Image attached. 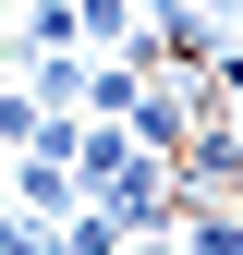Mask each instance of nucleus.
Here are the masks:
<instances>
[{"mask_svg":"<svg viewBox=\"0 0 243 255\" xmlns=\"http://www.w3.org/2000/svg\"><path fill=\"white\" fill-rule=\"evenodd\" d=\"M207 98H231V134H243V49H219V61H207Z\"/></svg>","mask_w":243,"mask_h":255,"instance_id":"nucleus-1","label":"nucleus"},{"mask_svg":"<svg viewBox=\"0 0 243 255\" xmlns=\"http://www.w3.org/2000/svg\"><path fill=\"white\" fill-rule=\"evenodd\" d=\"M0 195H12V146H0Z\"/></svg>","mask_w":243,"mask_h":255,"instance_id":"nucleus-2","label":"nucleus"}]
</instances>
